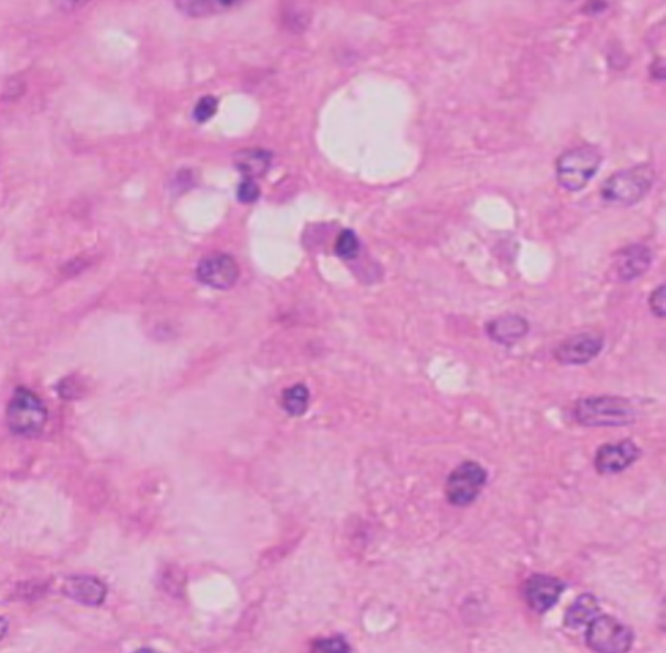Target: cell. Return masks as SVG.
<instances>
[{"instance_id": "obj_1", "label": "cell", "mask_w": 666, "mask_h": 653, "mask_svg": "<svg viewBox=\"0 0 666 653\" xmlns=\"http://www.w3.org/2000/svg\"><path fill=\"white\" fill-rule=\"evenodd\" d=\"M575 419L587 427H622L635 422V407L627 398L594 396L575 404Z\"/></svg>"}, {"instance_id": "obj_2", "label": "cell", "mask_w": 666, "mask_h": 653, "mask_svg": "<svg viewBox=\"0 0 666 653\" xmlns=\"http://www.w3.org/2000/svg\"><path fill=\"white\" fill-rule=\"evenodd\" d=\"M603 157L592 146L566 150L556 160L557 182L569 192H580L598 174Z\"/></svg>"}, {"instance_id": "obj_3", "label": "cell", "mask_w": 666, "mask_h": 653, "mask_svg": "<svg viewBox=\"0 0 666 653\" xmlns=\"http://www.w3.org/2000/svg\"><path fill=\"white\" fill-rule=\"evenodd\" d=\"M653 179V171L648 165L618 171L603 183L600 195L609 205L633 206L648 194Z\"/></svg>"}, {"instance_id": "obj_4", "label": "cell", "mask_w": 666, "mask_h": 653, "mask_svg": "<svg viewBox=\"0 0 666 653\" xmlns=\"http://www.w3.org/2000/svg\"><path fill=\"white\" fill-rule=\"evenodd\" d=\"M48 422V409L36 393L26 388H17L8 404L7 424L16 435L33 436L40 434Z\"/></svg>"}, {"instance_id": "obj_5", "label": "cell", "mask_w": 666, "mask_h": 653, "mask_svg": "<svg viewBox=\"0 0 666 653\" xmlns=\"http://www.w3.org/2000/svg\"><path fill=\"white\" fill-rule=\"evenodd\" d=\"M634 640L633 629L615 617L596 616L587 625L586 643L594 652H629Z\"/></svg>"}, {"instance_id": "obj_6", "label": "cell", "mask_w": 666, "mask_h": 653, "mask_svg": "<svg viewBox=\"0 0 666 653\" xmlns=\"http://www.w3.org/2000/svg\"><path fill=\"white\" fill-rule=\"evenodd\" d=\"M487 479V470L483 466L475 461H464L446 479V501L453 506L470 505L481 495Z\"/></svg>"}, {"instance_id": "obj_7", "label": "cell", "mask_w": 666, "mask_h": 653, "mask_svg": "<svg viewBox=\"0 0 666 653\" xmlns=\"http://www.w3.org/2000/svg\"><path fill=\"white\" fill-rule=\"evenodd\" d=\"M604 348V337L596 332H582L561 341L554 357L565 366H582L595 360Z\"/></svg>"}, {"instance_id": "obj_8", "label": "cell", "mask_w": 666, "mask_h": 653, "mask_svg": "<svg viewBox=\"0 0 666 653\" xmlns=\"http://www.w3.org/2000/svg\"><path fill=\"white\" fill-rule=\"evenodd\" d=\"M565 591V583L547 574H533L522 587L526 604L536 613L551 611Z\"/></svg>"}, {"instance_id": "obj_9", "label": "cell", "mask_w": 666, "mask_h": 653, "mask_svg": "<svg viewBox=\"0 0 666 653\" xmlns=\"http://www.w3.org/2000/svg\"><path fill=\"white\" fill-rule=\"evenodd\" d=\"M197 278L202 284L214 290H230L239 278L238 262L224 253L204 256L198 264Z\"/></svg>"}, {"instance_id": "obj_10", "label": "cell", "mask_w": 666, "mask_h": 653, "mask_svg": "<svg viewBox=\"0 0 666 653\" xmlns=\"http://www.w3.org/2000/svg\"><path fill=\"white\" fill-rule=\"evenodd\" d=\"M641 457V449L626 439L616 444H604L596 452L595 469L598 474H618L626 470Z\"/></svg>"}, {"instance_id": "obj_11", "label": "cell", "mask_w": 666, "mask_h": 653, "mask_svg": "<svg viewBox=\"0 0 666 653\" xmlns=\"http://www.w3.org/2000/svg\"><path fill=\"white\" fill-rule=\"evenodd\" d=\"M64 596L86 606H101L107 596V586L96 577H69L61 586Z\"/></svg>"}, {"instance_id": "obj_12", "label": "cell", "mask_w": 666, "mask_h": 653, "mask_svg": "<svg viewBox=\"0 0 666 653\" xmlns=\"http://www.w3.org/2000/svg\"><path fill=\"white\" fill-rule=\"evenodd\" d=\"M530 331V323L519 315H502L490 320L486 325V334L490 340L500 345L510 346L524 339Z\"/></svg>"}, {"instance_id": "obj_13", "label": "cell", "mask_w": 666, "mask_h": 653, "mask_svg": "<svg viewBox=\"0 0 666 653\" xmlns=\"http://www.w3.org/2000/svg\"><path fill=\"white\" fill-rule=\"evenodd\" d=\"M652 264L650 249L643 245H630L618 253L616 270L622 282L641 278Z\"/></svg>"}, {"instance_id": "obj_14", "label": "cell", "mask_w": 666, "mask_h": 653, "mask_svg": "<svg viewBox=\"0 0 666 653\" xmlns=\"http://www.w3.org/2000/svg\"><path fill=\"white\" fill-rule=\"evenodd\" d=\"M600 612L598 599L592 594H583L575 599L565 613V625L571 629H580L589 625Z\"/></svg>"}, {"instance_id": "obj_15", "label": "cell", "mask_w": 666, "mask_h": 653, "mask_svg": "<svg viewBox=\"0 0 666 653\" xmlns=\"http://www.w3.org/2000/svg\"><path fill=\"white\" fill-rule=\"evenodd\" d=\"M271 162V154L268 151L256 148V150L242 151L236 159V167L247 179L262 176L268 170Z\"/></svg>"}, {"instance_id": "obj_16", "label": "cell", "mask_w": 666, "mask_h": 653, "mask_svg": "<svg viewBox=\"0 0 666 653\" xmlns=\"http://www.w3.org/2000/svg\"><path fill=\"white\" fill-rule=\"evenodd\" d=\"M242 2H223V0H194V2H176V7L181 13L192 17L210 16V14L223 13Z\"/></svg>"}, {"instance_id": "obj_17", "label": "cell", "mask_w": 666, "mask_h": 653, "mask_svg": "<svg viewBox=\"0 0 666 653\" xmlns=\"http://www.w3.org/2000/svg\"><path fill=\"white\" fill-rule=\"evenodd\" d=\"M310 393L308 388L303 384L288 388L283 393V407L286 413L293 416H301L306 413L309 407Z\"/></svg>"}, {"instance_id": "obj_18", "label": "cell", "mask_w": 666, "mask_h": 653, "mask_svg": "<svg viewBox=\"0 0 666 653\" xmlns=\"http://www.w3.org/2000/svg\"><path fill=\"white\" fill-rule=\"evenodd\" d=\"M335 252L340 258L355 259L359 253L357 235L350 229L343 230L336 241Z\"/></svg>"}, {"instance_id": "obj_19", "label": "cell", "mask_w": 666, "mask_h": 653, "mask_svg": "<svg viewBox=\"0 0 666 653\" xmlns=\"http://www.w3.org/2000/svg\"><path fill=\"white\" fill-rule=\"evenodd\" d=\"M218 104V99L212 97V95H204L195 104L194 110H193V118L201 124L209 121L212 116H215Z\"/></svg>"}, {"instance_id": "obj_20", "label": "cell", "mask_w": 666, "mask_h": 653, "mask_svg": "<svg viewBox=\"0 0 666 653\" xmlns=\"http://www.w3.org/2000/svg\"><path fill=\"white\" fill-rule=\"evenodd\" d=\"M312 651L323 653H346L350 652V646L343 638H327L320 640L312 644Z\"/></svg>"}, {"instance_id": "obj_21", "label": "cell", "mask_w": 666, "mask_h": 653, "mask_svg": "<svg viewBox=\"0 0 666 653\" xmlns=\"http://www.w3.org/2000/svg\"><path fill=\"white\" fill-rule=\"evenodd\" d=\"M261 195V189L254 180L245 179L238 188V198L242 203H254Z\"/></svg>"}, {"instance_id": "obj_22", "label": "cell", "mask_w": 666, "mask_h": 653, "mask_svg": "<svg viewBox=\"0 0 666 653\" xmlns=\"http://www.w3.org/2000/svg\"><path fill=\"white\" fill-rule=\"evenodd\" d=\"M650 309L657 318H665V285L662 284L652 291L650 297Z\"/></svg>"}, {"instance_id": "obj_23", "label": "cell", "mask_w": 666, "mask_h": 653, "mask_svg": "<svg viewBox=\"0 0 666 653\" xmlns=\"http://www.w3.org/2000/svg\"><path fill=\"white\" fill-rule=\"evenodd\" d=\"M607 8V3L603 2H595V3H589L587 4L586 11H589L590 13H598V10L603 11Z\"/></svg>"}, {"instance_id": "obj_24", "label": "cell", "mask_w": 666, "mask_h": 653, "mask_svg": "<svg viewBox=\"0 0 666 653\" xmlns=\"http://www.w3.org/2000/svg\"><path fill=\"white\" fill-rule=\"evenodd\" d=\"M8 630V622L7 620H5L4 617H0V640L4 638V635L7 634Z\"/></svg>"}]
</instances>
